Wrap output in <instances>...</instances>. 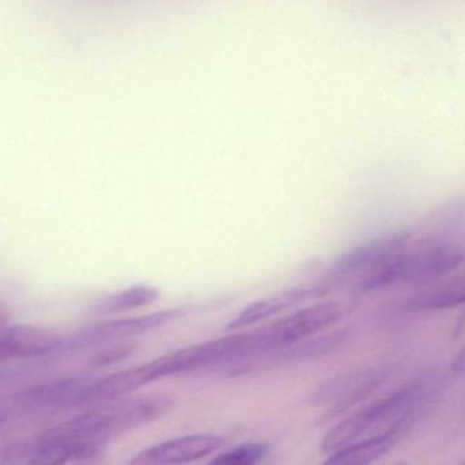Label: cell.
<instances>
[{
  "instance_id": "obj_14",
  "label": "cell",
  "mask_w": 465,
  "mask_h": 465,
  "mask_svg": "<svg viewBox=\"0 0 465 465\" xmlns=\"http://www.w3.org/2000/svg\"><path fill=\"white\" fill-rule=\"evenodd\" d=\"M464 276L454 277L410 296L401 304V309L405 312L450 309L464 303Z\"/></svg>"
},
{
  "instance_id": "obj_17",
  "label": "cell",
  "mask_w": 465,
  "mask_h": 465,
  "mask_svg": "<svg viewBox=\"0 0 465 465\" xmlns=\"http://www.w3.org/2000/svg\"><path fill=\"white\" fill-rule=\"evenodd\" d=\"M10 323V310L5 303H0V329Z\"/></svg>"
},
{
  "instance_id": "obj_5",
  "label": "cell",
  "mask_w": 465,
  "mask_h": 465,
  "mask_svg": "<svg viewBox=\"0 0 465 465\" xmlns=\"http://www.w3.org/2000/svg\"><path fill=\"white\" fill-rule=\"evenodd\" d=\"M108 445L84 440L53 427L48 431L7 443L0 450V461L6 464H74L91 461L107 450Z\"/></svg>"
},
{
  "instance_id": "obj_19",
  "label": "cell",
  "mask_w": 465,
  "mask_h": 465,
  "mask_svg": "<svg viewBox=\"0 0 465 465\" xmlns=\"http://www.w3.org/2000/svg\"><path fill=\"white\" fill-rule=\"evenodd\" d=\"M4 424H5V415H4V413H0V429H2V427H4Z\"/></svg>"
},
{
  "instance_id": "obj_13",
  "label": "cell",
  "mask_w": 465,
  "mask_h": 465,
  "mask_svg": "<svg viewBox=\"0 0 465 465\" xmlns=\"http://www.w3.org/2000/svg\"><path fill=\"white\" fill-rule=\"evenodd\" d=\"M401 437L397 434L375 435L355 440L333 453L328 454L326 464L334 465H363L371 464L382 459L385 454L399 443Z\"/></svg>"
},
{
  "instance_id": "obj_18",
  "label": "cell",
  "mask_w": 465,
  "mask_h": 465,
  "mask_svg": "<svg viewBox=\"0 0 465 465\" xmlns=\"http://www.w3.org/2000/svg\"><path fill=\"white\" fill-rule=\"evenodd\" d=\"M453 370L459 377H461L464 372V350L460 351L459 355L454 359Z\"/></svg>"
},
{
  "instance_id": "obj_8",
  "label": "cell",
  "mask_w": 465,
  "mask_h": 465,
  "mask_svg": "<svg viewBox=\"0 0 465 465\" xmlns=\"http://www.w3.org/2000/svg\"><path fill=\"white\" fill-rule=\"evenodd\" d=\"M94 375L77 374L43 381L18 391L10 404L25 412L84 410Z\"/></svg>"
},
{
  "instance_id": "obj_3",
  "label": "cell",
  "mask_w": 465,
  "mask_h": 465,
  "mask_svg": "<svg viewBox=\"0 0 465 465\" xmlns=\"http://www.w3.org/2000/svg\"><path fill=\"white\" fill-rule=\"evenodd\" d=\"M464 262L461 244L443 236L410 241L393 255L383 276V288L404 282H434L456 272Z\"/></svg>"
},
{
  "instance_id": "obj_4",
  "label": "cell",
  "mask_w": 465,
  "mask_h": 465,
  "mask_svg": "<svg viewBox=\"0 0 465 465\" xmlns=\"http://www.w3.org/2000/svg\"><path fill=\"white\" fill-rule=\"evenodd\" d=\"M408 232H394L371 239L337 258L328 273L325 287L347 288L352 293L377 291L378 279L391 258L410 241Z\"/></svg>"
},
{
  "instance_id": "obj_10",
  "label": "cell",
  "mask_w": 465,
  "mask_h": 465,
  "mask_svg": "<svg viewBox=\"0 0 465 465\" xmlns=\"http://www.w3.org/2000/svg\"><path fill=\"white\" fill-rule=\"evenodd\" d=\"M224 440L213 434H189L149 446L135 453L130 464H190L214 456Z\"/></svg>"
},
{
  "instance_id": "obj_9",
  "label": "cell",
  "mask_w": 465,
  "mask_h": 465,
  "mask_svg": "<svg viewBox=\"0 0 465 465\" xmlns=\"http://www.w3.org/2000/svg\"><path fill=\"white\" fill-rule=\"evenodd\" d=\"M383 367H364L344 372L323 382L312 391L310 402L328 408L329 415L336 416L369 399L388 380Z\"/></svg>"
},
{
  "instance_id": "obj_6",
  "label": "cell",
  "mask_w": 465,
  "mask_h": 465,
  "mask_svg": "<svg viewBox=\"0 0 465 465\" xmlns=\"http://www.w3.org/2000/svg\"><path fill=\"white\" fill-rule=\"evenodd\" d=\"M347 312L348 307L340 302H317L290 312L268 325L252 329L260 352V366L265 364L266 358L273 351L325 331L339 322Z\"/></svg>"
},
{
  "instance_id": "obj_16",
  "label": "cell",
  "mask_w": 465,
  "mask_h": 465,
  "mask_svg": "<svg viewBox=\"0 0 465 465\" xmlns=\"http://www.w3.org/2000/svg\"><path fill=\"white\" fill-rule=\"evenodd\" d=\"M269 453V446L263 442H246L224 451L211 460L212 464L252 465L262 461Z\"/></svg>"
},
{
  "instance_id": "obj_1",
  "label": "cell",
  "mask_w": 465,
  "mask_h": 465,
  "mask_svg": "<svg viewBox=\"0 0 465 465\" xmlns=\"http://www.w3.org/2000/svg\"><path fill=\"white\" fill-rule=\"evenodd\" d=\"M430 391L426 381H416L350 413L329 430L321 449L323 453L331 454L363 438L382 434L402 437L426 408Z\"/></svg>"
},
{
  "instance_id": "obj_12",
  "label": "cell",
  "mask_w": 465,
  "mask_h": 465,
  "mask_svg": "<svg viewBox=\"0 0 465 465\" xmlns=\"http://www.w3.org/2000/svg\"><path fill=\"white\" fill-rule=\"evenodd\" d=\"M351 334L352 333L347 329L328 331V333L321 331V333L314 334V336L299 340V341L273 351L266 358L265 364L287 363V361H302L322 358V356L336 352L337 350L344 347L350 341Z\"/></svg>"
},
{
  "instance_id": "obj_15",
  "label": "cell",
  "mask_w": 465,
  "mask_h": 465,
  "mask_svg": "<svg viewBox=\"0 0 465 465\" xmlns=\"http://www.w3.org/2000/svg\"><path fill=\"white\" fill-rule=\"evenodd\" d=\"M159 288L148 284L132 285L105 296L94 304L96 314L110 315L151 306L160 298Z\"/></svg>"
},
{
  "instance_id": "obj_2",
  "label": "cell",
  "mask_w": 465,
  "mask_h": 465,
  "mask_svg": "<svg viewBox=\"0 0 465 465\" xmlns=\"http://www.w3.org/2000/svg\"><path fill=\"white\" fill-rule=\"evenodd\" d=\"M173 408V399L167 394L124 396L85 408L56 427L67 434L110 445L115 438L159 420Z\"/></svg>"
},
{
  "instance_id": "obj_11",
  "label": "cell",
  "mask_w": 465,
  "mask_h": 465,
  "mask_svg": "<svg viewBox=\"0 0 465 465\" xmlns=\"http://www.w3.org/2000/svg\"><path fill=\"white\" fill-rule=\"evenodd\" d=\"M326 292H328V288L325 285H312V287L292 288V290L282 291L276 295L260 299V301H255L254 303L244 307L232 321H230L227 329L228 331H236V329L262 322L285 310L292 309V307L309 301H317L325 296Z\"/></svg>"
},
{
  "instance_id": "obj_7",
  "label": "cell",
  "mask_w": 465,
  "mask_h": 465,
  "mask_svg": "<svg viewBox=\"0 0 465 465\" xmlns=\"http://www.w3.org/2000/svg\"><path fill=\"white\" fill-rule=\"evenodd\" d=\"M184 310L171 309L163 312H152V314L135 315V317L118 318V320L107 321V322L94 323V325L84 326L67 336H61L53 358L73 355L81 351L89 350L96 345L115 344L118 341L141 336L163 328L168 323L184 315Z\"/></svg>"
}]
</instances>
